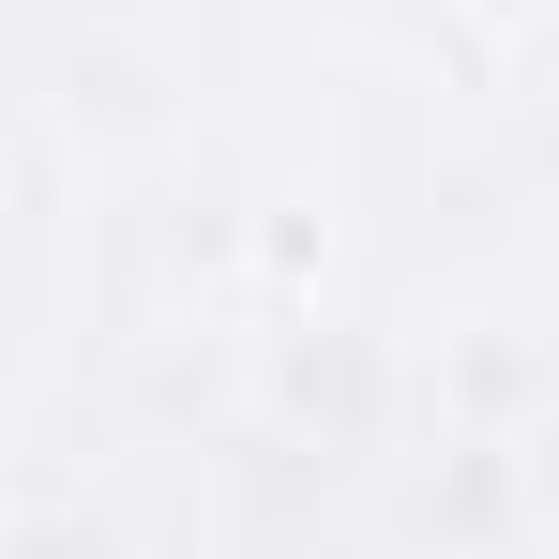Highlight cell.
<instances>
[{
    "label": "cell",
    "instance_id": "obj_1",
    "mask_svg": "<svg viewBox=\"0 0 559 559\" xmlns=\"http://www.w3.org/2000/svg\"><path fill=\"white\" fill-rule=\"evenodd\" d=\"M484 15H530V0H484Z\"/></svg>",
    "mask_w": 559,
    "mask_h": 559
}]
</instances>
